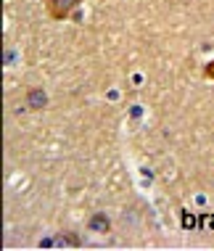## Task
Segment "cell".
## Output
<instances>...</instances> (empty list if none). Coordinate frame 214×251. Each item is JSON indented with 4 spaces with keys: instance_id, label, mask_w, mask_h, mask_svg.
Listing matches in <instances>:
<instances>
[{
    "instance_id": "cell-1",
    "label": "cell",
    "mask_w": 214,
    "mask_h": 251,
    "mask_svg": "<svg viewBox=\"0 0 214 251\" xmlns=\"http://www.w3.org/2000/svg\"><path fill=\"white\" fill-rule=\"evenodd\" d=\"M77 5H79V0H45V8H48L50 19H56V22H64Z\"/></svg>"
},
{
    "instance_id": "cell-2",
    "label": "cell",
    "mask_w": 214,
    "mask_h": 251,
    "mask_svg": "<svg viewBox=\"0 0 214 251\" xmlns=\"http://www.w3.org/2000/svg\"><path fill=\"white\" fill-rule=\"evenodd\" d=\"M26 106H29L32 111H40V108L48 106V96H45L43 87H29V90H26Z\"/></svg>"
},
{
    "instance_id": "cell-3",
    "label": "cell",
    "mask_w": 214,
    "mask_h": 251,
    "mask_svg": "<svg viewBox=\"0 0 214 251\" xmlns=\"http://www.w3.org/2000/svg\"><path fill=\"white\" fill-rule=\"evenodd\" d=\"M88 227L93 230V233H109V230H111V222H109V214H103V212H95V214H93L90 217V220H88Z\"/></svg>"
},
{
    "instance_id": "cell-4",
    "label": "cell",
    "mask_w": 214,
    "mask_h": 251,
    "mask_svg": "<svg viewBox=\"0 0 214 251\" xmlns=\"http://www.w3.org/2000/svg\"><path fill=\"white\" fill-rule=\"evenodd\" d=\"M58 246H71V249H77V246H82V241H79L74 233H69V230H66V233L58 235Z\"/></svg>"
},
{
    "instance_id": "cell-5",
    "label": "cell",
    "mask_w": 214,
    "mask_h": 251,
    "mask_svg": "<svg viewBox=\"0 0 214 251\" xmlns=\"http://www.w3.org/2000/svg\"><path fill=\"white\" fill-rule=\"evenodd\" d=\"M204 77L206 79H214V61H209V64L204 66Z\"/></svg>"
}]
</instances>
